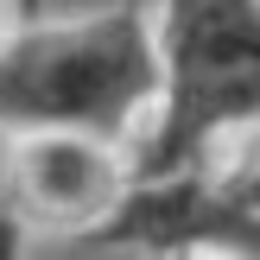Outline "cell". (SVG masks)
Masks as SVG:
<instances>
[{"label":"cell","instance_id":"8992f818","mask_svg":"<svg viewBox=\"0 0 260 260\" xmlns=\"http://www.w3.org/2000/svg\"><path fill=\"white\" fill-rule=\"evenodd\" d=\"M254 134H260V127H254ZM235 184H241V197H248V210L260 216V140H254L248 165H235Z\"/></svg>","mask_w":260,"mask_h":260},{"label":"cell","instance_id":"277c9868","mask_svg":"<svg viewBox=\"0 0 260 260\" xmlns=\"http://www.w3.org/2000/svg\"><path fill=\"white\" fill-rule=\"evenodd\" d=\"M13 184H19V203L13 210L32 222H63L76 235L102 222L114 210L127 184V165L114 159L108 140H83V134H25L19 140V159H13Z\"/></svg>","mask_w":260,"mask_h":260},{"label":"cell","instance_id":"6da1fadb","mask_svg":"<svg viewBox=\"0 0 260 260\" xmlns=\"http://www.w3.org/2000/svg\"><path fill=\"white\" fill-rule=\"evenodd\" d=\"M159 95V38L140 7L83 19H25L0 38V127L7 134L121 140Z\"/></svg>","mask_w":260,"mask_h":260},{"label":"cell","instance_id":"3957f363","mask_svg":"<svg viewBox=\"0 0 260 260\" xmlns=\"http://www.w3.org/2000/svg\"><path fill=\"white\" fill-rule=\"evenodd\" d=\"M95 248H127L146 260H260V216L248 210L235 172L178 165L127 172L114 210L89 229Z\"/></svg>","mask_w":260,"mask_h":260},{"label":"cell","instance_id":"7a4b0ae2","mask_svg":"<svg viewBox=\"0 0 260 260\" xmlns=\"http://www.w3.org/2000/svg\"><path fill=\"white\" fill-rule=\"evenodd\" d=\"M159 95L127 172L203 165L216 140L260 127V0H165Z\"/></svg>","mask_w":260,"mask_h":260},{"label":"cell","instance_id":"5b68a950","mask_svg":"<svg viewBox=\"0 0 260 260\" xmlns=\"http://www.w3.org/2000/svg\"><path fill=\"white\" fill-rule=\"evenodd\" d=\"M0 260H25V216L0 210Z\"/></svg>","mask_w":260,"mask_h":260}]
</instances>
